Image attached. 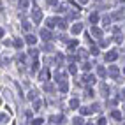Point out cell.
<instances>
[{
    "label": "cell",
    "instance_id": "cell-2",
    "mask_svg": "<svg viewBox=\"0 0 125 125\" xmlns=\"http://www.w3.org/2000/svg\"><path fill=\"white\" fill-rule=\"evenodd\" d=\"M71 107H78V100H76V99L71 100Z\"/></svg>",
    "mask_w": 125,
    "mask_h": 125
},
{
    "label": "cell",
    "instance_id": "cell-5",
    "mask_svg": "<svg viewBox=\"0 0 125 125\" xmlns=\"http://www.w3.org/2000/svg\"><path fill=\"white\" fill-rule=\"evenodd\" d=\"M42 123V120L41 118H37V120H34V125H41Z\"/></svg>",
    "mask_w": 125,
    "mask_h": 125
},
{
    "label": "cell",
    "instance_id": "cell-3",
    "mask_svg": "<svg viewBox=\"0 0 125 125\" xmlns=\"http://www.w3.org/2000/svg\"><path fill=\"white\" fill-rule=\"evenodd\" d=\"M90 19H92V23H97V14H92Z\"/></svg>",
    "mask_w": 125,
    "mask_h": 125
},
{
    "label": "cell",
    "instance_id": "cell-6",
    "mask_svg": "<svg viewBox=\"0 0 125 125\" xmlns=\"http://www.w3.org/2000/svg\"><path fill=\"white\" fill-rule=\"evenodd\" d=\"M83 122H81V118H76V122H74V125H81Z\"/></svg>",
    "mask_w": 125,
    "mask_h": 125
},
{
    "label": "cell",
    "instance_id": "cell-4",
    "mask_svg": "<svg viewBox=\"0 0 125 125\" xmlns=\"http://www.w3.org/2000/svg\"><path fill=\"white\" fill-rule=\"evenodd\" d=\"M113 116H115V118H122V113H118V111H115V113H113Z\"/></svg>",
    "mask_w": 125,
    "mask_h": 125
},
{
    "label": "cell",
    "instance_id": "cell-1",
    "mask_svg": "<svg viewBox=\"0 0 125 125\" xmlns=\"http://www.w3.org/2000/svg\"><path fill=\"white\" fill-rule=\"evenodd\" d=\"M116 58V53H109V55H106V60H115Z\"/></svg>",
    "mask_w": 125,
    "mask_h": 125
},
{
    "label": "cell",
    "instance_id": "cell-7",
    "mask_svg": "<svg viewBox=\"0 0 125 125\" xmlns=\"http://www.w3.org/2000/svg\"><path fill=\"white\" fill-rule=\"evenodd\" d=\"M2 34H4V32H2V28H0V37H2Z\"/></svg>",
    "mask_w": 125,
    "mask_h": 125
}]
</instances>
